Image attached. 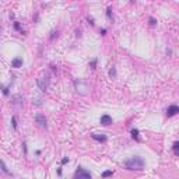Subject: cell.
Returning a JSON list of instances; mask_svg holds the SVG:
<instances>
[{
    "mask_svg": "<svg viewBox=\"0 0 179 179\" xmlns=\"http://www.w3.org/2000/svg\"><path fill=\"white\" fill-rule=\"evenodd\" d=\"M112 174H113L112 171H105V172L102 174V176H104V178H108V176H110V175H112Z\"/></svg>",
    "mask_w": 179,
    "mask_h": 179,
    "instance_id": "cell-13",
    "label": "cell"
},
{
    "mask_svg": "<svg viewBox=\"0 0 179 179\" xmlns=\"http://www.w3.org/2000/svg\"><path fill=\"white\" fill-rule=\"evenodd\" d=\"M109 76H110V77H115V76H116L115 69H110V70H109Z\"/></svg>",
    "mask_w": 179,
    "mask_h": 179,
    "instance_id": "cell-14",
    "label": "cell"
},
{
    "mask_svg": "<svg viewBox=\"0 0 179 179\" xmlns=\"http://www.w3.org/2000/svg\"><path fill=\"white\" fill-rule=\"evenodd\" d=\"M124 166L130 171H141L144 168V160H143L141 157L134 155L124 162Z\"/></svg>",
    "mask_w": 179,
    "mask_h": 179,
    "instance_id": "cell-1",
    "label": "cell"
},
{
    "mask_svg": "<svg viewBox=\"0 0 179 179\" xmlns=\"http://www.w3.org/2000/svg\"><path fill=\"white\" fill-rule=\"evenodd\" d=\"M74 85H76V91H77L80 95H85L88 92V90H90L88 84L85 83V81H83V80H77V81L74 83Z\"/></svg>",
    "mask_w": 179,
    "mask_h": 179,
    "instance_id": "cell-3",
    "label": "cell"
},
{
    "mask_svg": "<svg viewBox=\"0 0 179 179\" xmlns=\"http://www.w3.org/2000/svg\"><path fill=\"white\" fill-rule=\"evenodd\" d=\"M1 169H3V172H6V174H9V175H11V172H10L9 169H7V166H6V164L1 161Z\"/></svg>",
    "mask_w": 179,
    "mask_h": 179,
    "instance_id": "cell-11",
    "label": "cell"
},
{
    "mask_svg": "<svg viewBox=\"0 0 179 179\" xmlns=\"http://www.w3.org/2000/svg\"><path fill=\"white\" fill-rule=\"evenodd\" d=\"M23 64V59H20V57H15V59H13V62H11V66L13 67H20Z\"/></svg>",
    "mask_w": 179,
    "mask_h": 179,
    "instance_id": "cell-8",
    "label": "cell"
},
{
    "mask_svg": "<svg viewBox=\"0 0 179 179\" xmlns=\"http://www.w3.org/2000/svg\"><path fill=\"white\" fill-rule=\"evenodd\" d=\"M37 84L41 91H46V90L49 88V84H51V78H49L48 74H43V76H41V77L37 80Z\"/></svg>",
    "mask_w": 179,
    "mask_h": 179,
    "instance_id": "cell-2",
    "label": "cell"
},
{
    "mask_svg": "<svg viewBox=\"0 0 179 179\" xmlns=\"http://www.w3.org/2000/svg\"><path fill=\"white\" fill-rule=\"evenodd\" d=\"M150 23H151L152 25H154V24H155V20H154V18H150Z\"/></svg>",
    "mask_w": 179,
    "mask_h": 179,
    "instance_id": "cell-17",
    "label": "cell"
},
{
    "mask_svg": "<svg viewBox=\"0 0 179 179\" xmlns=\"http://www.w3.org/2000/svg\"><path fill=\"white\" fill-rule=\"evenodd\" d=\"M74 179H91V174L84 168H78L74 174Z\"/></svg>",
    "mask_w": 179,
    "mask_h": 179,
    "instance_id": "cell-4",
    "label": "cell"
},
{
    "mask_svg": "<svg viewBox=\"0 0 179 179\" xmlns=\"http://www.w3.org/2000/svg\"><path fill=\"white\" fill-rule=\"evenodd\" d=\"M35 122H37L41 127H46V118L43 115H37L35 116Z\"/></svg>",
    "mask_w": 179,
    "mask_h": 179,
    "instance_id": "cell-6",
    "label": "cell"
},
{
    "mask_svg": "<svg viewBox=\"0 0 179 179\" xmlns=\"http://www.w3.org/2000/svg\"><path fill=\"white\" fill-rule=\"evenodd\" d=\"M176 113H179V106L176 105H171L168 109H166V116H174L176 115Z\"/></svg>",
    "mask_w": 179,
    "mask_h": 179,
    "instance_id": "cell-5",
    "label": "cell"
},
{
    "mask_svg": "<svg viewBox=\"0 0 179 179\" xmlns=\"http://www.w3.org/2000/svg\"><path fill=\"white\" fill-rule=\"evenodd\" d=\"M132 136H133L134 138H138V130L137 129H133V130H132Z\"/></svg>",
    "mask_w": 179,
    "mask_h": 179,
    "instance_id": "cell-12",
    "label": "cell"
},
{
    "mask_svg": "<svg viewBox=\"0 0 179 179\" xmlns=\"http://www.w3.org/2000/svg\"><path fill=\"white\" fill-rule=\"evenodd\" d=\"M13 126H14V127H17V123H15V118H13Z\"/></svg>",
    "mask_w": 179,
    "mask_h": 179,
    "instance_id": "cell-16",
    "label": "cell"
},
{
    "mask_svg": "<svg viewBox=\"0 0 179 179\" xmlns=\"http://www.w3.org/2000/svg\"><path fill=\"white\" fill-rule=\"evenodd\" d=\"M174 152L176 154V155H179V141L174 143Z\"/></svg>",
    "mask_w": 179,
    "mask_h": 179,
    "instance_id": "cell-10",
    "label": "cell"
},
{
    "mask_svg": "<svg viewBox=\"0 0 179 179\" xmlns=\"http://www.w3.org/2000/svg\"><path fill=\"white\" fill-rule=\"evenodd\" d=\"M92 138H95V140H98V141H105L106 136H102V134L99 136L98 133H94V134H92Z\"/></svg>",
    "mask_w": 179,
    "mask_h": 179,
    "instance_id": "cell-9",
    "label": "cell"
},
{
    "mask_svg": "<svg viewBox=\"0 0 179 179\" xmlns=\"http://www.w3.org/2000/svg\"><path fill=\"white\" fill-rule=\"evenodd\" d=\"M101 123L104 124V126H109V124L112 123V118L108 115H102L101 116Z\"/></svg>",
    "mask_w": 179,
    "mask_h": 179,
    "instance_id": "cell-7",
    "label": "cell"
},
{
    "mask_svg": "<svg viewBox=\"0 0 179 179\" xmlns=\"http://www.w3.org/2000/svg\"><path fill=\"white\" fill-rule=\"evenodd\" d=\"M110 11H112V9H108V11H106V14H108V17H109V18H112V13H110Z\"/></svg>",
    "mask_w": 179,
    "mask_h": 179,
    "instance_id": "cell-15",
    "label": "cell"
}]
</instances>
